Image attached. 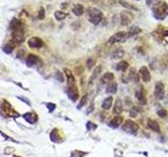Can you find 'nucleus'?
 <instances>
[{"instance_id": "nucleus-29", "label": "nucleus", "mask_w": 168, "mask_h": 157, "mask_svg": "<svg viewBox=\"0 0 168 157\" xmlns=\"http://www.w3.org/2000/svg\"><path fill=\"white\" fill-rule=\"evenodd\" d=\"M14 46H15V45H13L12 43H10V44H7V45L4 46L3 50L7 52V54H10V52H12V50L14 49Z\"/></svg>"}, {"instance_id": "nucleus-31", "label": "nucleus", "mask_w": 168, "mask_h": 157, "mask_svg": "<svg viewBox=\"0 0 168 157\" xmlns=\"http://www.w3.org/2000/svg\"><path fill=\"white\" fill-rule=\"evenodd\" d=\"M86 101H87V95H84L83 98H81V101H80V103L78 104V106H77V108H78V109H81L82 107L84 106V104L86 103Z\"/></svg>"}, {"instance_id": "nucleus-38", "label": "nucleus", "mask_w": 168, "mask_h": 157, "mask_svg": "<svg viewBox=\"0 0 168 157\" xmlns=\"http://www.w3.org/2000/svg\"><path fill=\"white\" fill-rule=\"evenodd\" d=\"M56 78H57L58 80H59L60 82H63V81H64V78H63V74H62L61 72H57Z\"/></svg>"}, {"instance_id": "nucleus-9", "label": "nucleus", "mask_w": 168, "mask_h": 157, "mask_svg": "<svg viewBox=\"0 0 168 157\" xmlns=\"http://www.w3.org/2000/svg\"><path fill=\"white\" fill-rule=\"evenodd\" d=\"M27 44H29V46L31 48H40V47H42V46H43L42 40H41L40 38H38V37H32L31 39L29 40Z\"/></svg>"}, {"instance_id": "nucleus-40", "label": "nucleus", "mask_w": 168, "mask_h": 157, "mask_svg": "<svg viewBox=\"0 0 168 157\" xmlns=\"http://www.w3.org/2000/svg\"><path fill=\"white\" fill-rule=\"evenodd\" d=\"M39 18H40V19L44 18V10H43V9L40 10V16H39Z\"/></svg>"}, {"instance_id": "nucleus-13", "label": "nucleus", "mask_w": 168, "mask_h": 157, "mask_svg": "<svg viewBox=\"0 0 168 157\" xmlns=\"http://www.w3.org/2000/svg\"><path fill=\"white\" fill-rule=\"evenodd\" d=\"M123 111V104H122V101L120 98H117L115 103V107H114V113L116 115H120L122 113Z\"/></svg>"}, {"instance_id": "nucleus-15", "label": "nucleus", "mask_w": 168, "mask_h": 157, "mask_svg": "<svg viewBox=\"0 0 168 157\" xmlns=\"http://www.w3.org/2000/svg\"><path fill=\"white\" fill-rule=\"evenodd\" d=\"M147 126L149 127L152 131L157 132V133H160V126H159L158 122L151 120V118H148V120H147Z\"/></svg>"}, {"instance_id": "nucleus-21", "label": "nucleus", "mask_w": 168, "mask_h": 157, "mask_svg": "<svg viewBox=\"0 0 168 157\" xmlns=\"http://www.w3.org/2000/svg\"><path fill=\"white\" fill-rule=\"evenodd\" d=\"M73 13L75 14L76 16H82L84 13V7L82 4H76L75 7H73Z\"/></svg>"}, {"instance_id": "nucleus-22", "label": "nucleus", "mask_w": 168, "mask_h": 157, "mask_svg": "<svg viewBox=\"0 0 168 157\" xmlns=\"http://www.w3.org/2000/svg\"><path fill=\"white\" fill-rule=\"evenodd\" d=\"M136 98H137V101L139 102V103L141 104V105L146 104L145 96H144V94H143L142 90H138V91L136 92Z\"/></svg>"}, {"instance_id": "nucleus-24", "label": "nucleus", "mask_w": 168, "mask_h": 157, "mask_svg": "<svg viewBox=\"0 0 168 157\" xmlns=\"http://www.w3.org/2000/svg\"><path fill=\"white\" fill-rule=\"evenodd\" d=\"M24 118H25L26 122H29L30 124H34L37 120V117L34 113H26L24 114Z\"/></svg>"}, {"instance_id": "nucleus-28", "label": "nucleus", "mask_w": 168, "mask_h": 157, "mask_svg": "<svg viewBox=\"0 0 168 157\" xmlns=\"http://www.w3.org/2000/svg\"><path fill=\"white\" fill-rule=\"evenodd\" d=\"M124 56V51L122 49H117L114 54H112V59H120V58H122Z\"/></svg>"}, {"instance_id": "nucleus-14", "label": "nucleus", "mask_w": 168, "mask_h": 157, "mask_svg": "<svg viewBox=\"0 0 168 157\" xmlns=\"http://www.w3.org/2000/svg\"><path fill=\"white\" fill-rule=\"evenodd\" d=\"M67 94L70 96V98L71 101H76L79 96V93H78V90H77L76 86L75 87H68V90H67Z\"/></svg>"}, {"instance_id": "nucleus-33", "label": "nucleus", "mask_w": 168, "mask_h": 157, "mask_svg": "<svg viewBox=\"0 0 168 157\" xmlns=\"http://www.w3.org/2000/svg\"><path fill=\"white\" fill-rule=\"evenodd\" d=\"M157 114H158L160 117L165 118V117H166V115H167V111H166L165 109H160V110H158Z\"/></svg>"}, {"instance_id": "nucleus-34", "label": "nucleus", "mask_w": 168, "mask_h": 157, "mask_svg": "<svg viewBox=\"0 0 168 157\" xmlns=\"http://www.w3.org/2000/svg\"><path fill=\"white\" fill-rule=\"evenodd\" d=\"M95 63H96L95 59H92V58H89V59L87 60V68H89V69H92L93 66H95Z\"/></svg>"}, {"instance_id": "nucleus-10", "label": "nucleus", "mask_w": 168, "mask_h": 157, "mask_svg": "<svg viewBox=\"0 0 168 157\" xmlns=\"http://www.w3.org/2000/svg\"><path fill=\"white\" fill-rule=\"evenodd\" d=\"M115 79V76L114 73L111 72H105L102 76V78L100 79V82L102 85H108L109 83H111Z\"/></svg>"}, {"instance_id": "nucleus-26", "label": "nucleus", "mask_w": 168, "mask_h": 157, "mask_svg": "<svg viewBox=\"0 0 168 157\" xmlns=\"http://www.w3.org/2000/svg\"><path fill=\"white\" fill-rule=\"evenodd\" d=\"M119 3H120L121 5H122V7H125V9H128V10H134V11H136V10H137V7H134L133 4L128 3V2L124 1V0H120Z\"/></svg>"}, {"instance_id": "nucleus-5", "label": "nucleus", "mask_w": 168, "mask_h": 157, "mask_svg": "<svg viewBox=\"0 0 168 157\" xmlns=\"http://www.w3.org/2000/svg\"><path fill=\"white\" fill-rule=\"evenodd\" d=\"M23 38H24V34H23L22 29H21V28L15 29V31H13L12 39H11V43H12L13 45H17V44L22 42Z\"/></svg>"}, {"instance_id": "nucleus-39", "label": "nucleus", "mask_w": 168, "mask_h": 157, "mask_svg": "<svg viewBox=\"0 0 168 157\" xmlns=\"http://www.w3.org/2000/svg\"><path fill=\"white\" fill-rule=\"evenodd\" d=\"M46 106L48 107V109H49V111H53V110L55 109V107H56V105L55 104H48Z\"/></svg>"}, {"instance_id": "nucleus-7", "label": "nucleus", "mask_w": 168, "mask_h": 157, "mask_svg": "<svg viewBox=\"0 0 168 157\" xmlns=\"http://www.w3.org/2000/svg\"><path fill=\"white\" fill-rule=\"evenodd\" d=\"M155 96L157 100H162L164 96V84L162 82H157L155 86Z\"/></svg>"}, {"instance_id": "nucleus-25", "label": "nucleus", "mask_w": 168, "mask_h": 157, "mask_svg": "<svg viewBox=\"0 0 168 157\" xmlns=\"http://www.w3.org/2000/svg\"><path fill=\"white\" fill-rule=\"evenodd\" d=\"M55 18H56L58 21H61L63 19L66 18V14L61 12V11H56V12H55Z\"/></svg>"}, {"instance_id": "nucleus-23", "label": "nucleus", "mask_w": 168, "mask_h": 157, "mask_svg": "<svg viewBox=\"0 0 168 157\" xmlns=\"http://www.w3.org/2000/svg\"><path fill=\"white\" fill-rule=\"evenodd\" d=\"M128 68V63L126 61H120L117 64V70L122 71V72H125Z\"/></svg>"}, {"instance_id": "nucleus-27", "label": "nucleus", "mask_w": 168, "mask_h": 157, "mask_svg": "<svg viewBox=\"0 0 168 157\" xmlns=\"http://www.w3.org/2000/svg\"><path fill=\"white\" fill-rule=\"evenodd\" d=\"M129 79L133 80L134 82L139 81V76H138V74L136 72V70H134V68H131V69H130V72H129Z\"/></svg>"}, {"instance_id": "nucleus-41", "label": "nucleus", "mask_w": 168, "mask_h": 157, "mask_svg": "<svg viewBox=\"0 0 168 157\" xmlns=\"http://www.w3.org/2000/svg\"><path fill=\"white\" fill-rule=\"evenodd\" d=\"M138 1H140V0H138Z\"/></svg>"}, {"instance_id": "nucleus-18", "label": "nucleus", "mask_w": 168, "mask_h": 157, "mask_svg": "<svg viewBox=\"0 0 168 157\" xmlns=\"http://www.w3.org/2000/svg\"><path fill=\"white\" fill-rule=\"evenodd\" d=\"M101 70H102V66L101 65H98L97 67H95V70L93 71L92 76H90V78H89V83L90 84H93V80H96V79L98 78L99 74L101 73Z\"/></svg>"}, {"instance_id": "nucleus-4", "label": "nucleus", "mask_w": 168, "mask_h": 157, "mask_svg": "<svg viewBox=\"0 0 168 157\" xmlns=\"http://www.w3.org/2000/svg\"><path fill=\"white\" fill-rule=\"evenodd\" d=\"M122 129L125 132L129 133V134H136L137 132H138V129H139V127H138V125L134 122H133V120H126V122L123 124Z\"/></svg>"}, {"instance_id": "nucleus-17", "label": "nucleus", "mask_w": 168, "mask_h": 157, "mask_svg": "<svg viewBox=\"0 0 168 157\" xmlns=\"http://www.w3.org/2000/svg\"><path fill=\"white\" fill-rule=\"evenodd\" d=\"M117 90H118V85L115 81H112L111 83H109L106 86V92L109 93V94H115V93H117Z\"/></svg>"}, {"instance_id": "nucleus-35", "label": "nucleus", "mask_w": 168, "mask_h": 157, "mask_svg": "<svg viewBox=\"0 0 168 157\" xmlns=\"http://www.w3.org/2000/svg\"><path fill=\"white\" fill-rule=\"evenodd\" d=\"M160 0H146V4L148 5V7H153L156 3H158Z\"/></svg>"}, {"instance_id": "nucleus-8", "label": "nucleus", "mask_w": 168, "mask_h": 157, "mask_svg": "<svg viewBox=\"0 0 168 157\" xmlns=\"http://www.w3.org/2000/svg\"><path fill=\"white\" fill-rule=\"evenodd\" d=\"M139 76H141L142 81L147 83V82L150 81V72H149V69H148L146 66H142L139 70Z\"/></svg>"}, {"instance_id": "nucleus-30", "label": "nucleus", "mask_w": 168, "mask_h": 157, "mask_svg": "<svg viewBox=\"0 0 168 157\" xmlns=\"http://www.w3.org/2000/svg\"><path fill=\"white\" fill-rule=\"evenodd\" d=\"M85 152H81V151H74L71 153V156L70 157H83L85 155Z\"/></svg>"}, {"instance_id": "nucleus-20", "label": "nucleus", "mask_w": 168, "mask_h": 157, "mask_svg": "<svg viewBox=\"0 0 168 157\" xmlns=\"http://www.w3.org/2000/svg\"><path fill=\"white\" fill-rule=\"evenodd\" d=\"M141 32L142 31H141V28H140V27H138V26H130L128 28V31H127V34H128V37L131 38V37H134V36H136V35H139Z\"/></svg>"}, {"instance_id": "nucleus-11", "label": "nucleus", "mask_w": 168, "mask_h": 157, "mask_svg": "<svg viewBox=\"0 0 168 157\" xmlns=\"http://www.w3.org/2000/svg\"><path fill=\"white\" fill-rule=\"evenodd\" d=\"M64 72H65V76H66V79H67L68 87H75L76 86V82H75V78H74L71 71L68 70V69H64Z\"/></svg>"}, {"instance_id": "nucleus-36", "label": "nucleus", "mask_w": 168, "mask_h": 157, "mask_svg": "<svg viewBox=\"0 0 168 157\" xmlns=\"http://www.w3.org/2000/svg\"><path fill=\"white\" fill-rule=\"evenodd\" d=\"M97 128V126L96 125H93V123H90V122H87V124H86V129L87 130H92V129H96Z\"/></svg>"}, {"instance_id": "nucleus-2", "label": "nucleus", "mask_w": 168, "mask_h": 157, "mask_svg": "<svg viewBox=\"0 0 168 157\" xmlns=\"http://www.w3.org/2000/svg\"><path fill=\"white\" fill-rule=\"evenodd\" d=\"M87 19L93 25H98L103 19V13L97 7H90L87 11Z\"/></svg>"}, {"instance_id": "nucleus-37", "label": "nucleus", "mask_w": 168, "mask_h": 157, "mask_svg": "<svg viewBox=\"0 0 168 157\" xmlns=\"http://www.w3.org/2000/svg\"><path fill=\"white\" fill-rule=\"evenodd\" d=\"M138 112H139V111H138V109L136 108V107H134V108L130 110V115H131V116H133V117L137 116Z\"/></svg>"}, {"instance_id": "nucleus-3", "label": "nucleus", "mask_w": 168, "mask_h": 157, "mask_svg": "<svg viewBox=\"0 0 168 157\" xmlns=\"http://www.w3.org/2000/svg\"><path fill=\"white\" fill-rule=\"evenodd\" d=\"M127 39H129L127 32H119V33H117V34L112 35L108 39V41H107V43L108 44L122 43V42H125Z\"/></svg>"}, {"instance_id": "nucleus-19", "label": "nucleus", "mask_w": 168, "mask_h": 157, "mask_svg": "<svg viewBox=\"0 0 168 157\" xmlns=\"http://www.w3.org/2000/svg\"><path fill=\"white\" fill-rule=\"evenodd\" d=\"M112 102H114L112 96H108V98H106L105 100L103 101V103H102V108H103L104 110L111 109V107L112 106Z\"/></svg>"}, {"instance_id": "nucleus-1", "label": "nucleus", "mask_w": 168, "mask_h": 157, "mask_svg": "<svg viewBox=\"0 0 168 157\" xmlns=\"http://www.w3.org/2000/svg\"><path fill=\"white\" fill-rule=\"evenodd\" d=\"M153 17L158 20H164L168 16V4L165 1H160L156 3L151 9Z\"/></svg>"}, {"instance_id": "nucleus-6", "label": "nucleus", "mask_w": 168, "mask_h": 157, "mask_svg": "<svg viewBox=\"0 0 168 157\" xmlns=\"http://www.w3.org/2000/svg\"><path fill=\"white\" fill-rule=\"evenodd\" d=\"M120 19H121V24L122 25H128V24L131 23L134 19V16L131 13L129 12H122L120 15Z\"/></svg>"}, {"instance_id": "nucleus-32", "label": "nucleus", "mask_w": 168, "mask_h": 157, "mask_svg": "<svg viewBox=\"0 0 168 157\" xmlns=\"http://www.w3.org/2000/svg\"><path fill=\"white\" fill-rule=\"evenodd\" d=\"M51 138L53 142H59V136H58V134H57V130H54L53 132L51 133Z\"/></svg>"}, {"instance_id": "nucleus-16", "label": "nucleus", "mask_w": 168, "mask_h": 157, "mask_svg": "<svg viewBox=\"0 0 168 157\" xmlns=\"http://www.w3.org/2000/svg\"><path fill=\"white\" fill-rule=\"evenodd\" d=\"M123 122V117L122 116H116L115 118H112V120L109 122V127H111V128H118V127H120V125L122 124Z\"/></svg>"}, {"instance_id": "nucleus-12", "label": "nucleus", "mask_w": 168, "mask_h": 157, "mask_svg": "<svg viewBox=\"0 0 168 157\" xmlns=\"http://www.w3.org/2000/svg\"><path fill=\"white\" fill-rule=\"evenodd\" d=\"M25 61H26L27 66H29V67H32V66L37 64L40 60H39V58H38L37 56H35V55H29V57L26 58Z\"/></svg>"}]
</instances>
